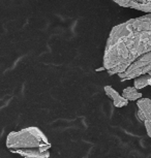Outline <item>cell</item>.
Returning <instances> with one entry per match:
<instances>
[{"label":"cell","instance_id":"obj_1","mask_svg":"<svg viewBox=\"0 0 151 158\" xmlns=\"http://www.w3.org/2000/svg\"><path fill=\"white\" fill-rule=\"evenodd\" d=\"M151 52V14L112 28L103 52V68L110 76L123 73L134 62Z\"/></svg>","mask_w":151,"mask_h":158},{"label":"cell","instance_id":"obj_2","mask_svg":"<svg viewBox=\"0 0 151 158\" xmlns=\"http://www.w3.org/2000/svg\"><path fill=\"white\" fill-rule=\"evenodd\" d=\"M6 148L22 158H49L51 143L37 127L23 128L7 135Z\"/></svg>","mask_w":151,"mask_h":158},{"label":"cell","instance_id":"obj_3","mask_svg":"<svg viewBox=\"0 0 151 158\" xmlns=\"http://www.w3.org/2000/svg\"><path fill=\"white\" fill-rule=\"evenodd\" d=\"M144 74H151V52L137 59L123 73L119 74L118 77L121 80V82H124L128 80H135L136 77Z\"/></svg>","mask_w":151,"mask_h":158},{"label":"cell","instance_id":"obj_4","mask_svg":"<svg viewBox=\"0 0 151 158\" xmlns=\"http://www.w3.org/2000/svg\"><path fill=\"white\" fill-rule=\"evenodd\" d=\"M138 111L136 117L144 124L148 136L151 139V99L148 97H142L137 101Z\"/></svg>","mask_w":151,"mask_h":158},{"label":"cell","instance_id":"obj_5","mask_svg":"<svg viewBox=\"0 0 151 158\" xmlns=\"http://www.w3.org/2000/svg\"><path fill=\"white\" fill-rule=\"evenodd\" d=\"M119 6L134 8V10L151 14V0H112Z\"/></svg>","mask_w":151,"mask_h":158},{"label":"cell","instance_id":"obj_6","mask_svg":"<svg viewBox=\"0 0 151 158\" xmlns=\"http://www.w3.org/2000/svg\"><path fill=\"white\" fill-rule=\"evenodd\" d=\"M103 90H105V93L107 96L113 101L114 106H116V108H123V106H126L127 104H128V101H127L122 95L119 94V92H117L112 86H109V85L105 86Z\"/></svg>","mask_w":151,"mask_h":158},{"label":"cell","instance_id":"obj_7","mask_svg":"<svg viewBox=\"0 0 151 158\" xmlns=\"http://www.w3.org/2000/svg\"><path fill=\"white\" fill-rule=\"evenodd\" d=\"M122 96L125 98L127 101H138L143 97V94L141 93L138 89H136L134 86H128L122 91Z\"/></svg>","mask_w":151,"mask_h":158},{"label":"cell","instance_id":"obj_8","mask_svg":"<svg viewBox=\"0 0 151 158\" xmlns=\"http://www.w3.org/2000/svg\"><path fill=\"white\" fill-rule=\"evenodd\" d=\"M151 77V74H144V76H140L136 77L134 80V87L138 90L146 88L147 86H149V80Z\"/></svg>","mask_w":151,"mask_h":158},{"label":"cell","instance_id":"obj_9","mask_svg":"<svg viewBox=\"0 0 151 158\" xmlns=\"http://www.w3.org/2000/svg\"><path fill=\"white\" fill-rule=\"evenodd\" d=\"M149 86H151V77H150V80H149Z\"/></svg>","mask_w":151,"mask_h":158}]
</instances>
